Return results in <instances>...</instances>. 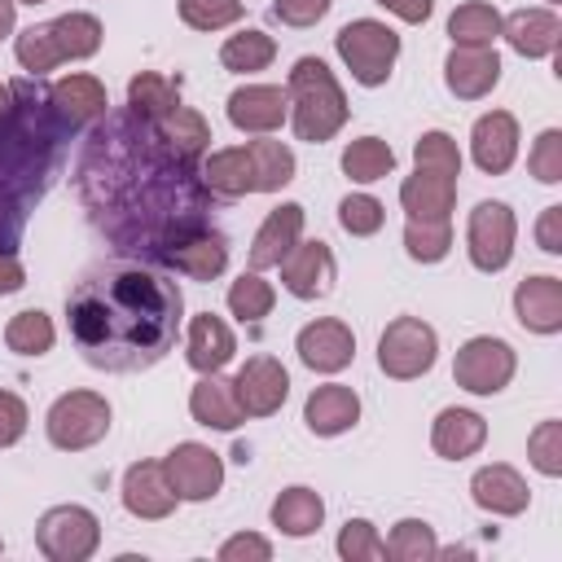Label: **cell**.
Returning a JSON list of instances; mask_svg holds the SVG:
<instances>
[{
	"mask_svg": "<svg viewBox=\"0 0 562 562\" xmlns=\"http://www.w3.org/2000/svg\"><path fill=\"white\" fill-rule=\"evenodd\" d=\"M193 162L176 158L154 123L127 114L105 119L88 136V154L79 162V189L101 228L114 241L162 255L176 237L206 228L202 224V180H193Z\"/></svg>",
	"mask_w": 562,
	"mask_h": 562,
	"instance_id": "6da1fadb",
	"label": "cell"
},
{
	"mask_svg": "<svg viewBox=\"0 0 562 562\" xmlns=\"http://www.w3.org/2000/svg\"><path fill=\"white\" fill-rule=\"evenodd\" d=\"M180 285L140 263L88 272L66 299V329L92 369L136 373L158 364L180 329Z\"/></svg>",
	"mask_w": 562,
	"mask_h": 562,
	"instance_id": "7a4b0ae2",
	"label": "cell"
},
{
	"mask_svg": "<svg viewBox=\"0 0 562 562\" xmlns=\"http://www.w3.org/2000/svg\"><path fill=\"white\" fill-rule=\"evenodd\" d=\"M9 88L13 110L0 123V250H18L26 202L44 189V176L53 167V140L66 132L48 110V92L40 97L35 83L26 79Z\"/></svg>",
	"mask_w": 562,
	"mask_h": 562,
	"instance_id": "3957f363",
	"label": "cell"
},
{
	"mask_svg": "<svg viewBox=\"0 0 562 562\" xmlns=\"http://www.w3.org/2000/svg\"><path fill=\"white\" fill-rule=\"evenodd\" d=\"M285 101H290V127L307 145H325L342 132L351 105L342 83L321 57H299L285 75Z\"/></svg>",
	"mask_w": 562,
	"mask_h": 562,
	"instance_id": "277c9868",
	"label": "cell"
},
{
	"mask_svg": "<svg viewBox=\"0 0 562 562\" xmlns=\"http://www.w3.org/2000/svg\"><path fill=\"white\" fill-rule=\"evenodd\" d=\"M334 48H338V57H342V66L351 70L356 83L382 88L391 79V70H395L400 35L378 18H356L334 35Z\"/></svg>",
	"mask_w": 562,
	"mask_h": 562,
	"instance_id": "5b68a950",
	"label": "cell"
},
{
	"mask_svg": "<svg viewBox=\"0 0 562 562\" xmlns=\"http://www.w3.org/2000/svg\"><path fill=\"white\" fill-rule=\"evenodd\" d=\"M48 443L61 452H83L110 435V400L97 391H66L44 417Z\"/></svg>",
	"mask_w": 562,
	"mask_h": 562,
	"instance_id": "8992f818",
	"label": "cell"
},
{
	"mask_svg": "<svg viewBox=\"0 0 562 562\" xmlns=\"http://www.w3.org/2000/svg\"><path fill=\"white\" fill-rule=\"evenodd\" d=\"M439 334L422 316H395L378 338V369L395 382H413L435 369Z\"/></svg>",
	"mask_w": 562,
	"mask_h": 562,
	"instance_id": "52a82bcc",
	"label": "cell"
},
{
	"mask_svg": "<svg viewBox=\"0 0 562 562\" xmlns=\"http://www.w3.org/2000/svg\"><path fill=\"white\" fill-rule=\"evenodd\" d=\"M35 544L48 562H88L101 544V518L88 505H53L35 522Z\"/></svg>",
	"mask_w": 562,
	"mask_h": 562,
	"instance_id": "ba28073f",
	"label": "cell"
},
{
	"mask_svg": "<svg viewBox=\"0 0 562 562\" xmlns=\"http://www.w3.org/2000/svg\"><path fill=\"white\" fill-rule=\"evenodd\" d=\"M514 369H518V356H514V347H509L505 338H496V334H474V338H465V342L457 347V360H452V378H457V386L470 391V395H496V391H505L509 378H514Z\"/></svg>",
	"mask_w": 562,
	"mask_h": 562,
	"instance_id": "9c48e42d",
	"label": "cell"
},
{
	"mask_svg": "<svg viewBox=\"0 0 562 562\" xmlns=\"http://www.w3.org/2000/svg\"><path fill=\"white\" fill-rule=\"evenodd\" d=\"M514 237H518V220L505 202H479L465 220V250L470 263L479 272H501L514 259Z\"/></svg>",
	"mask_w": 562,
	"mask_h": 562,
	"instance_id": "30bf717a",
	"label": "cell"
},
{
	"mask_svg": "<svg viewBox=\"0 0 562 562\" xmlns=\"http://www.w3.org/2000/svg\"><path fill=\"white\" fill-rule=\"evenodd\" d=\"M162 474L176 492V501H211L220 487H224V461L220 452H211L206 443H176L167 457H162Z\"/></svg>",
	"mask_w": 562,
	"mask_h": 562,
	"instance_id": "8fae6325",
	"label": "cell"
},
{
	"mask_svg": "<svg viewBox=\"0 0 562 562\" xmlns=\"http://www.w3.org/2000/svg\"><path fill=\"white\" fill-rule=\"evenodd\" d=\"M294 351L299 360L312 369V373H342L351 360H356V334L347 321L338 316H321V321H307L294 338Z\"/></svg>",
	"mask_w": 562,
	"mask_h": 562,
	"instance_id": "7c38bea8",
	"label": "cell"
},
{
	"mask_svg": "<svg viewBox=\"0 0 562 562\" xmlns=\"http://www.w3.org/2000/svg\"><path fill=\"white\" fill-rule=\"evenodd\" d=\"M233 391H237V404H241L246 417H272L290 395V373H285V364L277 356L259 351L237 369Z\"/></svg>",
	"mask_w": 562,
	"mask_h": 562,
	"instance_id": "4fadbf2b",
	"label": "cell"
},
{
	"mask_svg": "<svg viewBox=\"0 0 562 562\" xmlns=\"http://www.w3.org/2000/svg\"><path fill=\"white\" fill-rule=\"evenodd\" d=\"M290 119L285 88L277 83H241L228 92V123L246 136H268Z\"/></svg>",
	"mask_w": 562,
	"mask_h": 562,
	"instance_id": "5bb4252c",
	"label": "cell"
},
{
	"mask_svg": "<svg viewBox=\"0 0 562 562\" xmlns=\"http://www.w3.org/2000/svg\"><path fill=\"white\" fill-rule=\"evenodd\" d=\"M470 158L483 176H505L518 158V119L509 110H487L470 127Z\"/></svg>",
	"mask_w": 562,
	"mask_h": 562,
	"instance_id": "9a60e30c",
	"label": "cell"
},
{
	"mask_svg": "<svg viewBox=\"0 0 562 562\" xmlns=\"http://www.w3.org/2000/svg\"><path fill=\"white\" fill-rule=\"evenodd\" d=\"M281 268V285L294 294V299H303V303H312V299H325L329 290H334V250L325 246V241H294V250L277 263Z\"/></svg>",
	"mask_w": 562,
	"mask_h": 562,
	"instance_id": "2e32d148",
	"label": "cell"
},
{
	"mask_svg": "<svg viewBox=\"0 0 562 562\" xmlns=\"http://www.w3.org/2000/svg\"><path fill=\"white\" fill-rule=\"evenodd\" d=\"M501 57L496 48H461L452 44L448 61H443V83L457 101H483L496 83H501Z\"/></svg>",
	"mask_w": 562,
	"mask_h": 562,
	"instance_id": "e0dca14e",
	"label": "cell"
},
{
	"mask_svg": "<svg viewBox=\"0 0 562 562\" xmlns=\"http://www.w3.org/2000/svg\"><path fill=\"white\" fill-rule=\"evenodd\" d=\"M158 259H162L167 268L193 277V281H215V277L228 268V241H224V233H215V228H193V233L176 237Z\"/></svg>",
	"mask_w": 562,
	"mask_h": 562,
	"instance_id": "ac0fdd59",
	"label": "cell"
},
{
	"mask_svg": "<svg viewBox=\"0 0 562 562\" xmlns=\"http://www.w3.org/2000/svg\"><path fill=\"white\" fill-rule=\"evenodd\" d=\"M470 501H474L479 509L496 514V518H514V514H522V509L531 505V487H527V479H522L514 465L492 461V465H479V470H474V479H470Z\"/></svg>",
	"mask_w": 562,
	"mask_h": 562,
	"instance_id": "d6986e66",
	"label": "cell"
},
{
	"mask_svg": "<svg viewBox=\"0 0 562 562\" xmlns=\"http://www.w3.org/2000/svg\"><path fill=\"white\" fill-rule=\"evenodd\" d=\"M176 492L162 474V461H132L123 474V509L140 522H158L176 509Z\"/></svg>",
	"mask_w": 562,
	"mask_h": 562,
	"instance_id": "ffe728a7",
	"label": "cell"
},
{
	"mask_svg": "<svg viewBox=\"0 0 562 562\" xmlns=\"http://www.w3.org/2000/svg\"><path fill=\"white\" fill-rule=\"evenodd\" d=\"M501 35L505 44L527 57V61H540V57H553L558 44H562V18L553 9H514L509 18H501Z\"/></svg>",
	"mask_w": 562,
	"mask_h": 562,
	"instance_id": "44dd1931",
	"label": "cell"
},
{
	"mask_svg": "<svg viewBox=\"0 0 562 562\" xmlns=\"http://www.w3.org/2000/svg\"><path fill=\"white\" fill-rule=\"evenodd\" d=\"M105 105H110V97H105V83L97 75H66L48 88V110L57 114V123L66 132L105 119Z\"/></svg>",
	"mask_w": 562,
	"mask_h": 562,
	"instance_id": "7402d4cb",
	"label": "cell"
},
{
	"mask_svg": "<svg viewBox=\"0 0 562 562\" xmlns=\"http://www.w3.org/2000/svg\"><path fill=\"white\" fill-rule=\"evenodd\" d=\"M514 316L531 334H544V338L558 334L562 329V281L549 277V272L522 277L514 285Z\"/></svg>",
	"mask_w": 562,
	"mask_h": 562,
	"instance_id": "603a6c76",
	"label": "cell"
},
{
	"mask_svg": "<svg viewBox=\"0 0 562 562\" xmlns=\"http://www.w3.org/2000/svg\"><path fill=\"white\" fill-rule=\"evenodd\" d=\"M233 351H237V338H233V329H228L224 316L198 312V316L189 321V329H184V360H189V369H198V373H220V369L233 360Z\"/></svg>",
	"mask_w": 562,
	"mask_h": 562,
	"instance_id": "cb8c5ba5",
	"label": "cell"
},
{
	"mask_svg": "<svg viewBox=\"0 0 562 562\" xmlns=\"http://www.w3.org/2000/svg\"><path fill=\"white\" fill-rule=\"evenodd\" d=\"M303 220L307 215H303L299 202H281L277 211H268L263 224H259V233H255V241H250V268L255 272L277 268L294 250V241L303 237Z\"/></svg>",
	"mask_w": 562,
	"mask_h": 562,
	"instance_id": "d4e9b609",
	"label": "cell"
},
{
	"mask_svg": "<svg viewBox=\"0 0 562 562\" xmlns=\"http://www.w3.org/2000/svg\"><path fill=\"white\" fill-rule=\"evenodd\" d=\"M303 422H307L312 435L334 439V435H342V430H351L360 422V395L351 386H342V382H325V386H316L307 395Z\"/></svg>",
	"mask_w": 562,
	"mask_h": 562,
	"instance_id": "484cf974",
	"label": "cell"
},
{
	"mask_svg": "<svg viewBox=\"0 0 562 562\" xmlns=\"http://www.w3.org/2000/svg\"><path fill=\"white\" fill-rule=\"evenodd\" d=\"M487 443V422L474 408H439L430 422V448L443 461H465Z\"/></svg>",
	"mask_w": 562,
	"mask_h": 562,
	"instance_id": "4316f807",
	"label": "cell"
},
{
	"mask_svg": "<svg viewBox=\"0 0 562 562\" xmlns=\"http://www.w3.org/2000/svg\"><path fill=\"white\" fill-rule=\"evenodd\" d=\"M189 413L198 426H211V430H237L246 422L241 404H237V391H233V378L224 373H202L189 391Z\"/></svg>",
	"mask_w": 562,
	"mask_h": 562,
	"instance_id": "83f0119b",
	"label": "cell"
},
{
	"mask_svg": "<svg viewBox=\"0 0 562 562\" xmlns=\"http://www.w3.org/2000/svg\"><path fill=\"white\" fill-rule=\"evenodd\" d=\"M198 180H202V189L215 193V198H246V193H255V171H250L246 145H228V149L202 154Z\"/></svg>",
	"mask_w": 562,
	"mask_h": 562,
	"instance_id": "f1b7e54d",
	"label": "cell"
},
{
	"mask_svg": "<svg viewBox=\"0 0 562 562\" xmlns=\"http://www.w3.org/2000/svg\"><path fill=\"white\" fill-rule=\"evenodd\" d=\"M400 206L408 211V220H448L457 206V176H439V171H413L400 184Z\"/></svg>",
	"mask_w": 562,
	"mask_h": 562,
	"instance_id": "f546056e",
	"label": "cell"
},
{
	"mask_svg": "<svg viewBox=\"0 0 562 562\" xmlns=\"http://www.w3.org/2000/svg\"><path fill=\"white\" fill-rule=\"evenodd\" d=\"M268 518H272V527H277L281 536L303 540V536H312V531L325 522V501H321V492H312V487L294 483V487L277 492V501H272Z\"/></svg>",
	"mask_w": 562,
	"mask_h": 562,
	"instance_id": "4dcf8cb0",
	"label": "cell"
},
{
	"mask_svg": "<svg viewBox=\"0 0 562 562\" xmlns=\"http://www.w3.org/2000/svg\"><path fill=\"white\" fill-rule=\"evenodd\" d=\"M154 132H158V140H162L176 158H184V162H198V158L206 154V145H211L206 119H202L198 110H189V105H176L167 119L154 123Z\"/></svg>",
	"mask_w": 562,
	"mask_h": 562,
	"instance_id": "1f68e13d",
	"label": "cell"
},
{
	"mask_svg": "<svg viewBox=\"0 0 562 562\" xmlns=\"http://www.w3.org/2000/svg\"><path fill=\"white\" fill-rule=\"evenodd\" d=\"M501 35V13L487 0H465L448 18V40L461 48H492Z\"/></svg>",
	"mask_w": 562,
	"mask_h": 562,
	"instance_id": "d6a6232c",
	"label": "cell"
},
{
	"mask_svg": "<svg viewBox=\"0 0 562 562\" xmlns=\"http://www.w3.org/2000/svg\"><path fill=\"white\" fill-rule=\"evenodd\" d=\"M176 105H180V83L167 79V75H158V70H140V75L127 83V110H132L136 119H145V123L167 119Z\"/></svg>",
	"mask_w": 562,
	"mask_h": 562,
	"instance_id": "836d02e7",
	"label": "cell"
},
{
	"mask_svg": "<svg viewBox=\"0 0 562 562\" xmlns=\"http://www.w3.org/2000/svg\"><path fill=\"white\" fill-rule=\"evenodd\" d=\"M277 57V40L259 26H246L237 35H228L220 44V66L233 70V75H255V70H268Z\"/></svg>",
	"mask_w": 562,
	"mask_h": 562,
	"instance_id": "e575fe53",
	"label": "cell"
},
{
	"mask_svg": "<svg viewBox=\"0 0 562 562\" xmlns=\"http://www.w3.org/2000/svg\"><path fill=\"white\" fill-rule=\"evenodd\" d=\"M391 171H395V149H391L382 136H356V140L342 149V176L356 180V184L386 180Z\"/></svg>",
	"mask_w": 562,
	"mask_h": 562,
	"instance_id": "d590c367",
	"label": "cell"
},
{
	"mask_svg": "<svg viewBox=\"0 0 562 562\" xmlns=\"http://www.w3.org/2000/svg\"><path fill=\"white\" fill-rule=\"evenodd\" d=\"M250 171H255V193H277L294 180V149L285 140H246Z\"/></svg>",
	"mask_w": 562,
	"mask_h": 562,
	"instance_id": "8d00e7d4",
	"label": "cell"
},
{
	"mask_svg": "<svg viewBox=\"0 0 562 562\" xmlns=\"http://www.w3.org/2000/svg\"><path fill=\"white\" fill-rule=\"evenodd\" d=\"M57 342V329H53V316L40 312V307H26L18 316H9L4 325V347L13 356H48Z\"/></svg>",
	"mask_w": 562,
	"mask_h": 562,
	"instance_id": "74e56055",
	"label": "cell"
},
{
	"mask_svg": "<svg viewBox=\"0 0 562 562\" xmlns=\"http://www.w3.org/2000/svg\"><path fill=\"white\" fill-rule=\"evenodd\" d=\"M53 40H57V53L61 61H83L101 48V22L92 13H61L48 22Z\"/></svg>",
	"mask_w": 562,
	"mask_h": 562,
	"instance_id": "f35d334b",
	"label": "cell"
},
{
	"mask_svg": "<svg viewBox=\"0 0 562 562\" xmlns=\"http://www.w3.org/2000/svg\"><path fill=\"white\" fill-rule=\"evenodd\" d=\"M386 558L395 562H430L439 558V540H435V527L426 518H400L386 536Z\"/></svg>",
	"mask_w": 562,
	"mask_h": 562,
	"instance_id": "ab89813d",
	"label": "cell"
},
{
	"mask_svg": "<svg viewBox=\"0 0 562 562\" xmlns=\"http://www.w3.org/2000/svg\"><path fill=\"white\" fill-rule=\"evenodd\" d=\"M272 303H277V290L250 268V272H241L233 285H228V312L241 321V325H259L268 312H272Z\"/></svg>",
	"mask_w": 562,
	"mask_h": 562,
	"instance_id": "60d3db41",
	"label": "cell"
},
{
	"mask_svg": "<svg viewBox=\"0 0 562 562\" xmlns=\"http://www.w3.org/2000/svg\"><path fill=\"white\" fill-rule=\"evenodd\" d=\"M404 250L417 263H439L452 250V224L448 220H408L404 224Z\"/></svg>",
	"mask_w": 562,
	"mask_h": 562,
	"instance_id": "b9f144b4",
	"label": "cell"
},
{
	"mask_svg": "<svg viewBox=\"0 0 562 562\" xmlns=\"http://www.w3.org/2000/svg\"><path fill=\"white\" fill-rule=\"evenodd\" d=\"M13 53H18V66H22L31 79H40V75H48V70L61 66V53H57V40H53L48 22L26 26V31L13 40Z\"/></svg>",
	"mask_w": 562,
	"mask_h": 562,
	"instance_id": "7bdbcfd3",
	"label": "cell"
},
{
	"mask_svg": "<svg viewBox=\"0 0 562 562\" xmlns=\"http://www.w3.org/2000/svg\"><path fill=\"white\" fill-rule=\"evenodd\" d=\"M413 162L422 171H439V176H461V149L448 132H422L417 145H413Z\"/></svg>",
	"mask_w": 562,
	"mask_h": 562,
	"instance_id": "ee69618b",
	"label": "cell"
},
{
	"mask_svg": "<svg viewBox=\"0 0 562 562\" xmlns=\"http://www.w3.org/2000/svg\"><path fill=\"white\" fill-rule=\"evenodd\" d=\"M338 558L347 562H382L386 558V540L378 536V527L369 518H347L338 531Z\"/></svg>",
	"mask_w": 562,
	"mask_h": 562,
	"instance_id": "f6af8a7d",
	"label": "cell"
},
{
	"mask_svg": "<svg viewBox=\"0 0 562 562\" xmlns=\"http://www.w3.org/2000/svg\"><path fill=\"white\" fill-rule=\"evenodd\" d=\"M386 220V206L373 198V193H347L338 202V224L351 233V237H373Z\"/></svg>",
	"mask_w": 562,
	"mask_h": 562,
	"instance_id": "bcb514c9",
	"label": "cell"
},
{
	"mask_svg": "<svg viewBox=\"0 0 562 562\" xmlns=\"http://www.w3.org/2000/svg\"><path fill=\"white\" fill-rule=\"evenodd\" d=\"M241 13V0H180V22L193 31H224Z\"/></svg>",
	"mask_w": 562,
	"mask_h": 562,
	"instance_id": "7dc6e473",
	"label": "cell"
},
{
	"mask_svg": "<svg viewBox=\"0 0 562 562\" xmlns=\"http://www.w3.org/2000/svg\"><path fill=\"white\" fill-rule=\"evenodd\" d=\"M527 461H531L544 479H558V474H562V422H540V426L527 435Z\"/></svg>",
	"mask_w": 562,
	"mask_h": 562,
	"instance_id": "c3c4849f",
	"label": "cell"
},
{
	"mask_svg": "<svg viewBox=\"0 0 562 562\" xmlns=\"http://www.w3.org/2000/svg\"><path fill=\"white\" fill-rule=\"evenodd\" d=\"M527 171L540 180V184H558L562 180V132L558 127H544L527 154Z\"/></svg>",
	"mask_w": 562,
	"mask_h": 562,
	"instance_id": "681fc988",
	"label": "cell"
},
{
	"mask_svg": "<svg viewBox=\"0 0 562 562\" xmlns=\"http://www.w3.org/2000/svg\"><path fill=\"white\" fill-rule=\"evenodd\" d=\"M268 558H272V540L255 531H237L220 544V562H268Z\"/></svg>",
	"mask_w": 562,
	"mask_h": 562,
	"instance_id": "f907efd6",
	"label": "cell"
},
{
	"mask_svg": "<svg viewBox=\"0 0 562 562\" xmlns=\"http://www.w3.org/2000/svg\"><path fill=\"white\" fill-rule=\"evenodd\" d=\"M334 9V0H272V18L285 26H316L325 13Z\"/></svg>",
	"mask_w": 562,
	"mask_h": 562,
	"instance_id": "816d5d0a",
	"label": "cell"
},
{
	"mask_svg": "<svg viewBox=\"0 0 562 562\" xmlns=\"http://www.w3.org/2000/svg\"><path fill=\"white\" fill-rule=\"evenodd\" d=\"M26 422H31V413H26L22 395L0 391V448H13L26 435Z\"/></svg>",
	"mask_w": 562,
	"mask_h": 562,
	"instance_id": "f5cc1de1",
	"label": "cell"
},
{
	"mask_svg": "<svg viewBox=\"0 0 562 562\" xmlns=\"http://www.w3.org/2000/svg\"><path fill=\"white\" fill-rule=\"evenodd\" d=\"M536 246L544 255H562V206H544L540 220H536Z\"/></svg>",
	"mask_w": 562,
	"mask_h": 562,
	"instance_id": "db71d44e",
	"label": "cell"
},
{
	"mask_svg": "<svg viewBox=\"0 0 562 562\" xmlns=\"http://www.w3.org/2000/svg\"><path fill=\"white\" fill-rule=\"evenodd\" d=\"M373 4H382L386 13H395L400 22H413V26H422L435 13V0H373Z\"/></svg>",
	"mask_w": 562,
	"mask_h": 562,
	"instance_id": "11a10c76",
	"label": "cell"
},
{
	"mask_svg": "<svg viewBox=\"0 0 562 562\" xmlns=\"http://www.w3.org/2000/svg\"><path fill=\"white\" fill-rule=\"evenodd\" d=\"M22 285H26V268L18 250H0V294H18Z\"/></svg>",
	"mask_w": 562,
	"mask_h": 562,
	"instance_id": "9f6ffc18",
	"label": "cell"
},
{
	"mask_svg": "<svg viewBox=\"0 0 562 562\" xmlns=\"http://www.w3.org/2000/svg\"><path fill=\"white\" fill-rule=\"evenodd\" d=\"M13 22H18V0H0V40L13 35Z\"/></svg>",
	"mask_w": 562,
	"mask_h": 562,
	"instance_id": "6f0895ef",
	"label": "cell"
},
{
	"mask_svg": "<svg viewBox=\"0 0 562 562\" xmlns=\"http://www.w3.org/2000/svg\"><path fill=\"white\" fill-rule=\"evenodd\" d=\"M9 110H13V88H9V83H0V123L9 119Z\"/></svg>",
	"mask_w": 562,
	"mask_h": 562,
	"instance_id": "680465c9",
	"label": "cell"
},
{
	"mask_svg": "<svg viewBox=\"0 0 562 562\" xmlns=\"http://www.w3.org/2000/svg\"><path fill=\"white\" fill-rule=\"evenodd\" d=\"M18 4H48V0H18Z\"/></svg>",
	"mask_w": 562,
	"mask_h": 562,
	"instance_id": "91938a15",
	"label": "cell"
},
{
	"mask_svg": "<svg viewBox=\"0 0 562 562\" xmlns=\"http://www.w3.org/2000/svg\"><path fill=\"white\" fill-rule=\"evenodd\" d=\"M0 553H4V540H0Z\"/></svg>",
	"mask_w": 562,
	"mask_h": 562,
	"instance_id": "94428289",
	"label": "cell"
},
{
	"mask_svg": "<svg viewBox=\"0 0 562 562\" xmlns=\"http://www.w3.org/2000/svg\"><path fill=\"white\" fill-rule=\"evenodd\" d=\"M549 4H558V0H549Z\"/></svg>",
	"mask_w": 562,
	"mask_h": 562,
	"instance_id": "6125c7cd",
	"label": "cell"
}]
</instances>
